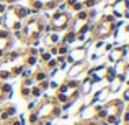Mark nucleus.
Returning <instances> with one entry per match:
<instances>
[{"instance_id":"39448f33","label":"nucleus","mask_w":129,"mask_h":125,"mask_svg":"<svg viewBox=\"0 0 129 125\" xmlns=\"http://www.w3.org/2000/svg\"><path fill=\"white\" fill-rule=\"evenodd\" d=\"M123 84H124V82H121V81L118 79V77H114V79L111 81V82L108 84L106 87H108V91H110V94H111V92H118V91H119L121 87H123Z\"/></svg>"},{"instance_id":"9b49d317","label":"nucleus","mask_w":129,"mask_h":125,"mask_svg":"<svg viewBox=\"0 0 129 125\" xmlns=\"http://www.w3.org/2000/svg\"><path fill=\"white\" fill-rule=\"evenodd\" d=\"M23 69H25V64H20V66H15V67H12V69H10V73H12V77H16V76H20Z\"/></svg>"},{"instance_id":"6e6552de","label":"nucleus","mask_w":129,"mask_h":125,"mask_svg":"<svg viewBox=\"0 0 129 125\" xmlns=\"http://www.w3.org/2000/svg\"><path fill=\"white\" fill-rule=\"evenodd\" d=\"M20 94H21V97H23V99L29 100V99H31V87L21 86V89H20Z\"/></svg>"},{"instance_id":"0eeeda50","label":"nucleus","mask_w":129,"mask_h":125,"mask_svg":"<svg viewBox=\"0 0 129 125\" xmlns=\"http://www.w3.org/2000/svg\"><path fill=\"white\" fill-rule=\"evenodd\" d=\"M8 79H12L10 69H2V67H0V81H2V82H7Z\"/></svg>"},{"instance_id":"2eb2a0df","label":"nucleus","mask_w":129,"mask_h":125,"mask_svg":"<svg viewBox=\"0 0 129 125\" xmlns=\"http://www.w3.org/2000/svg\"><path fill=\"white\" fill-rule=\"evenodd\" d=\"M20 76H21L23 79H28V77H31V76H33V71H31V67L25 66V69L21 71V74H20Z\"/></svg>"},{"instance_id":"c756f323","label":"nucleus","mask_w":129,"mask_h":125,"mask_svg":"<svg viewBox=\"0 0 129 125\" xmlns=\"http://www.w3.org/2000/svg\"><path fill=\"white\" fill-rule=\"evenodd\" d=\"M80 2H83V0H80Z\"/></svg>"},{"instance_id":"4468645a","label":"nucleus","mask_w":129,"mask_h":125,"mask_svg":"<svg viewBox=\"0 0 129 125\" xmlns=\"http://www.w3.org/2000/svg\"><path fill=\"white\" fill-rule=\"evenodd\" d=\"M57 64H59V63H57L56 58H51L49 61L46 63V71H51V69H54V67H57Z\"/></svg>"},{"instance_id":"412c9836","label":"nucleus","mask_w":129,"mask_h":125,"mask_svg":"<svg viewBox=\"0 0 129 125\" xmlns=\"http://www.w3.org/2000/svg\"><path fill=\"white\" fill-rule=\"evenodd\" d=\"M95 48H96V49H100V48H103V46H105V40H95Z\"/></svg>"},{"instance_id":"6ab92c4d","label":"nucleus","mask_w":129,"mask_h":125,"mask_svg":"<svg viewBox=\"0 0 129 125\" xmlns=\"http://www.w3.org/2000/svg\"><path fill=\"white\" fill-rule=\"evenodd\" d=\"M35 81H33V77H28V79H23V82H21V86H26V87H31V86H35Z\"/></svg>"},{"instance_id":"dca6fc26","label":"nucleus","mask_w":129,"mask_h":125,"mask_svg":"<svg viewBox=\"0 0 129 125\" xmlns=\"http://www.w3.org/2000/svg\"><path fill=\"white\" fill-rule=\"evenodd\" d=\"M5 110H7V114H8L12 119L16 115V107H15V105H7V107H5Z\"/></svg>"},{"instance_id":"aec40b11","label":"nucleus","mask_w":129,"mask_h":125,"mask_svg":"<svg viewBox=\"0 0 129 125\" xmlns=\"http://www.w3.org/2000/svg\"><path fill=\"white\" fill-rule=\"evenodd\" d=\"M70 8H72L74 12L77 13V12H80V10H83V8H85V7H83V3H82V2H77L75 5H72V7H70Z\"/></svg>"},{"instance_id":"20e7f679","label":"nucleus","mask_w":129,"mask_h":125,"mask_svg":"<svg viewBox=\"0 0 129 125\" xmlns=\"http://www.w3.org/2000/svg\"><path fill=\"white\" fill-rule=\"evenodd\" d=\"M33 81H35L36 84L38 82H41V81H46V79H49V73H47L46 69H38L36 73H33Z\"/></svg>"},{"instance_id":"f3484780","label":"nucleus","mask_w":129,"mask_h":125,"mask_svg":"<svg viewBox=\"0 0 129 125\" xmlns=\"http://www.w3.org/2000/svg\"><path fill=\"white\" fill-rule=\"evenodd\" d=\"M38 86H39V89H41L43 92H46V91L49 89V79H46V81H41V82H38Z\"/></svg>"},{"instance_id":"c85d7f7f","label":"nucleus","mask_w":129,"mask_h":125,"mask_svg":"<svg viewBox=\"0 0 129 125\" xmlns=\"http://www.w3.org/2000/svg\"><path fill=\"white\" fill-rule=\"evenodd\" d=\"M127 49H129V43H127Z\"/></svg>"},{"instance_id":"f03ea898","label":"nucleus","mask_w":129,"mask_h":125,"mask_svg":"<svg viewBox=\"0 0 129 125\" xmlns=\"http://www.w3.org/2000/svg\"><path fill=\"white\" fill-rule=\"evenodd\" d=\"M83 61H87V48L85 46H75V49H70L69 55L66 56V63L67 64L83 63Z\"/></svg>"},{"instance_id":"ddd939ff","label":"nucleus","mask_w":129,"mask_h":125,"mask_svg":"<svg viewBox=\"0 0 129 125\" xmlns=\"http://www.w3.org/2000/svg\"><path fill=\"white\" fill-rule=\"evenodd\" d=\"M28 122L29 125H36L39 122V117H38V114H36V110H31V114H29V119H28Z\"/></svg>"},{"instance_id":"b1692460","label":"nucleus","mask_w":129,"mask_h":125,"mask_svg":"<svg viewBox=\"0 0 129 125\" xmlns=\"http://www.w3.org/2000/svg\"><path fill=\"white\" fill-rule=\"evenodd\" d=\"M123 100H124V102H129V87L123 92Z\"/></svg>"},{"instance_id":"f8f14e48","label":"nucleus","mask_w":129,"mask_h":125,"mask_svg":"<svg viewBox=\"0 0 129 125\" xmlns=\"http://www.w3.org/2000/svg\"><path fill=\"white\" fill-rule=\"evenodd\" d=\"M39 58H41V59H39V61H41L43 64H46V63L49 61L51 58H54V56H52V55H51V53H49V51H47V49H46V51H43L41 55H39Z\"/></svg>"},{"instance_id":"a878e982","label":"nucleus","mask_w":129,"mask_h":125,"mask_svg":"<svg viewBox=\"0 0 129 125\" xmlns=\"http://www.w3.org/2000/svg\"><path fill=\"white\" fill-rule=\"evenodd\" d=\"M124 18H129V7H127V8H126V12H124Z\"/></svg>"},{"instance_id":"7ed1b4c3","label":"nucleus","mask_w":129,"mask_h":125,"mask_svg":"<svg viewBox=\"0 0 129 125\" xmlns=\"http://www.w3.org/2000/svg\"><path fill=\"white\" fill-rule=\"evenodd\" d=\"M85 71H87V61L74 63L67 71V79H79V77L85 76Z\"/></svg>"},{"instance_id":"423d86ee","label":"nucleus","mask_w":129,"mask_h":125,"mask_svg":"<svg viewBox=\"0 0 129 125\" xmlns=\"http://www.w3.org/2000/svg\"><path fill=\"white\" fill-rule=\"evenodd\" d=\"M26 58H25V66H28V67H33V66H36V64L39 63V59H38V56H33V55H25Z\"/></svg>"},{"instance_id":"f257e3e1","label":"nucleus","mask_w":129,"mask_h":125,"mask_svg":"<svg viewBox=\"0 0 129 125\" xmlns=\"http://www.w3.org/2000/svg\"><path fill=\"white\" fill-rule=\"evenodd\" d=\"M72 15H70V12H54L52 15H51L49 18V26L52 28V31H67V30L70 28V23H72Z\"/></svg>"},{"instance_id":"1a4fd4ad","label":"nucleus","mask_w":129,"mask_h":125,"mask_svg":"<svg viewBox=\"0 0 129 125\" xmlns=\"http://www.w3.org/2000/svg\"><path fill=\"white\" fill-rule=\"evenodd\" d=\"M41 96H43V91L39 89L38 84H36V86H31V99H39Z\"/></svg>"},{"instance_id":"bb28decb","label":"nucleus","mask_w":129,"mask_h":125,"mask_svg":"<svg viewBox=\"0 0 129 125\" xmlns=\"http://www.w3.org/2000/svg\"><path fill=\"white\" fill-rule=\"evenodd\" d=\"M124 31L129 33V23H127V25H124Z\"/></svg>"},{"instance_id":"a211bd4d","label":"nucleus","mask_w":129,"mask_h":125,"mask_svg":"<svg viewBox=\"0 0 129 125\" xmlns=\"http://www.w3.org/2000/svg\"><path fill=\"white\" fill-rule=\"evenodd\" d=\"M38 104H39V100H38V99L29 100V104H28V110H29V112H31V110H35L36 107H38Z\"/></svg>"},{"instance_id":"5701e85b","label":"nucleus","mask_w":129,"mask_h":125,"mask_svg":"<svg viewBox=\"0 0 129 125\" xmlns=\"http://www.w3.org/2000/svg\"><path fill=\"white\" fill-rule=\"evenodd\" d=\"M49 87L54 91H57V87H59V82H56V81H49Z\"/></svg>"},{"instance_id":"cd10ccee","label":"nucleus","mask_w":129,"mask_h":125,"mask_svg":"<svg viewBox=\"0 0 129 125\" xmlns=\"http://www.w3.org/2000/svg\"><path fill=\"white\" fill-rule=\"evenodd\" d=\"M2 102H3V100H2V99H0V104H2Z\"/></svg>"},{"instance_id":"4be33fe9","label":"nucleus","mask_w":129,"mask_h":125,"mask_svg":"<svg viewBox=\"0 0 129 125\" xmlns=\"http://www.w3.org/2000/svg\"><path fill=\"white\" fill-rule=\"evenodd\" d=\"M5 12H7V3L0 2V16H3V15H5Z\"/></svg>"},{"instance_id":"9d476101","label":"nucleus","mask_w":129,"mask_h":125,"mask_svg":"<svg viewBox=\"0 0 129 125\" xmlns=\"http://www.w3.org/2000/svg\"><path fill=\"white\" fill-rule=\"evenodd\" d=\"M75 20H83V22H87L88 20V10L83 8V10H80V12H77L75 13Z\"/></svg>"},{"instance_id":"393cba45","label":"nucleus","mask_w":129,"mask_h":125,"mask_svg":"<svg viewBox=\"0 0 129 125\" xmlns=\"http://www.w3.org/2000/svg\"><path fill=\"white\" fill-rule=\"evenodd\" d=\"M98 58H100V55H98V53H93V55L90 56V61H96Z\"/></svg>"}]
</instances>
